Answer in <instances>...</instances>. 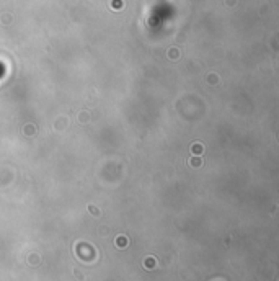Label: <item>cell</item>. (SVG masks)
<instances>
[{
    "mask_svg": "<svg viewBox=\"0 0 279 281\" xmlns=\"http://www.w3.org/2000/svg\"><path fill=\"white\" fill-rule=\"evenodd\" d=\"M127 244H129V242H127V237L126 236H119L116 239V245L119 247V248H126Z\"/></svg>",
    "mask_w": 279,
    "mask_h": 281,
    "instance_id": "6da1fadb",
    "label": "cell"
},
{
    "mask_svg": "<svg viewBox=\"0 0 279 281\" xmlns=\"http://www.w3.org/2000/svg\"><path fill=\"white\" fill-rule=\"evenodd\" d=\"M144 265H145V268H153V265H155V258H153V257H150V258H145Z\"/></svg>",
    "mask_w": 279,
    "mask_h": 281,
    "instance_id": "7a4b0ae2",
    "label": "cell"
},
{
    "mask_svg": "<svg viewBox=\"0 0 279 281\" xmlns=\"http://www.w3.org/2000/svg\"><path fill=\"white\" fill-rule=\"evenodd\" d=\"M90 209H91V212H95V214H97V216H98V212H100V211H98V209H95L93 206H90Z\"/></svg>",
    "mask_w": 279,
    "mask_h": 281,
    "instance_id": "3957f363",
    "label": "cell"
}]
</instances>
